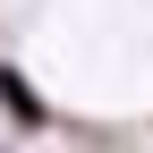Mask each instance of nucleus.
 <instances>
[{"label": "nucleus", "instance_id": "1", "mask_svg": "<svg viewBox=\"0 0 153 153\" xmlns=\"http://www.w3.org/2000/svg\"><path fill=\"white\" fill-rule=\"evenodd\" d=\"M0 102H9V119H17V128H43V94H34L17 68H0Z\"/></svg>", "mask_w": 153, "mask_h": 153}]
</instances>
